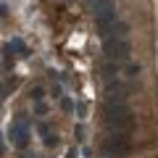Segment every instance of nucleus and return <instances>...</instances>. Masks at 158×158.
Wrapping results in <instances>:
<instances>
[{
	"instance_id": "f257e3e1",
	"label": "nucleus",
	"mask_w": 158,
	"mask_h": 158,
	"mask_svg": "<svg viewBox=\"0 0 158 158\" xmlns=\"http://www.w3.org/2000/svg\"><path fill=\"white\" fill-rule=\"evenodd\" d=\"M13 137H16V145L19 148H24L27 145V129H24V124L21 121H16V124H13V132H11Z\"/></svg>"
},
{
	"instance_id": "f03ea898",
	"label": "nucleus",
	"mask_w": 158,
	"mask_h": 158,
	"mask_svg": "<svg viewBox=\"0 0 158 158\" xmlns=\"http://www.w3.org/2000/svg\"><path fill=\"white\" fill-rule=\"evenodd\" d=\"M0 153H3V142H0Z\"/></svg>"
}]
</instances>
